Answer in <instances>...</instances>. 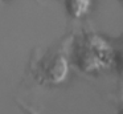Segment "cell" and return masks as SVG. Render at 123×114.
Listing matches in <instances>:
<instances>
[{"label":"cell","mask_w":123,"mask_h":114,"mask_svg":"<svg viewBox=\"0 0 123 114\" xmlns=\"http://www.w3.org/2000/svg\"><path fill=\"white\" fill-rule=\"evenodd\" d=\"M90 4V0H66L68 11L72 16L80 17L87 11V7Z\"/></svg>","instance_id":"6da1fadb"},{"label":"cell","mask_w":123,"mask_h":114,"mask_svg":"<svg viewBox=\"0 0 123 114\" xmlns=\"http://www.w3.org/2000/svg\"><path fill=\"white\" fill-rule=\"evenodd\" d=\"M118 114H123V109H120V110H119V113H118Z\"/></svg>","instance_id":"7a4b0ae2"},{"label":"cell","mask_w":123,"mask_h":114,"mask_svg":"<svg viewBox=\"0 0 123 114\" xmlns=\"http://www.w3.org/2000/svg\"><path fill=\"white\" fill-rule=\"evenodd\" d=\"M3 1H4V0H0V3H3Z\"/></svg>","instance_id":"3957f363"},{"label":"cell","mask_w":123,"mask_h":114,"mask_svg":"<svg viewBox=\"0 0 123 114\" xmlns=\"http://www.w3.org/2000/svg\"><path fill=\"white\" fill-rule=\"evenodd\" d=\"M120 1H122V3H123V0H120Z\"/></svg>","instance_id":"277c9868"}]
</instances>
